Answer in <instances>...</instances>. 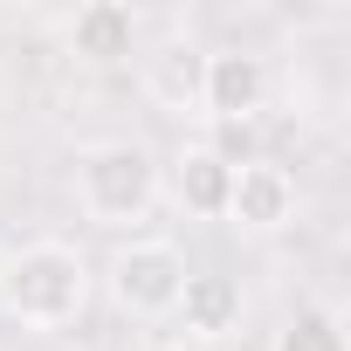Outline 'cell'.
<instances>
[{
  "label": "cell",
  "mask_w": 351,
  "mask_h": 351,
  "mask_svg": "<svg viewBox=\"0 0 351 351\" xmlns=\"http://www.w3.org/2000/svg\"><path fill=\"white\" fill-rule=\"evenodd\" d=\"M241 317H248V296H241L234 276H221V269H186V289H180V303H172V324H180L186 337H200V344L234 337Z\"/></svg>",
  "instance_id": "8992f818"
},
{
  "label": "cell",
  "mask_w": 351,
  "mask_h": 351,
  "mask_svg": "<svg viewBox=\"0 0 351 351\" xmlns=\"http://www.w3.org/2000/svg\"><path fill=\"white\" fill-rule=\"evenodd\" d=\"M104 289L110 303L131 317V324H172V303L186 289V255L180 241H158V234H131L117 241L110 269H104Z\"/></svg>",
  "instance_id": "3957f363"
},
{
  "label": "cell",
  "mask_w": 351,
  "mask_h": 351,
  "mask_svg": "<svg viewBox=\"0 0 351 351\" xmlns=\"http://www.w3.org/2000/svg\"><path fill=\"white\" fill-rule=\"evenodd\" d=\"M276 97V76L255 49H207L200 56V117L214 124H255Z\"/></svg>",
  "instance_id": "277c9868"
},
{
  "label": "cell",
  "mask_w": 351,
  "mask_h": 351,
  "mask_svg": "<svg viewBox=\"0 0 351 351\" xmlns=\"http://www.w3.org/2000/svg\"><path fill=\"white\" fill-rule=\"evenodd\" d=\"M69 56H83L90 69H117L138 56V14L124 0H90L69 21Z\"/></svg>",
  "instance_id": "ba28073f"
},
{
  "label": "cell",
  "mask_w": 351,
  "mask_h": 351,
  "mask_svg": "<svg viewBox=\"0 0 351 351\" xmlns=\"http://www.w3.org/2000/svg\"><path fill=\"white\" fill-rule=\"evenodd\" d=\"M69 351H83V344H69Z\"/></svg>",
  "instance_id": "7c38bea8"
},
{
  "label": "cell",
  "mask_w": 351,
  "mask_h": 351,
  "mask_svg": "<svg viewBox=\"0 0 351 351\" xmlns=\"http://www.w3.org/2000/svg\"><path fill=\"white\" fill-rule=\"evenodd\" d=\"M228 221L248 228V234H276L296 221V180L269 158H248L234 165V186H228Z\"/></svg>",
  "instance_id": "5b68a950"
},
{
  "label": "cell",
  "mask_w": 351,
  "mask_h": 351,
  "mask_svg": "<svg viewBox=\"0 0 351 351\" xmlns=\"http://www.w3.org/2000/svg\"><path fill=\"white\" fill-rule=\"evenodd\" d=\"M228 186H234V158L221 145H180L172 158V200L193 221H228Z\"/></svg>",
  "instance_id": "52a82bcc"
},
{
  "label": "cell",
  "mask_w": 351,
  "mask_h": 351,
  "mask_svg": "<svg viewBox=\"0 0 351 351\" xmlns=\"http://www.w3.org/2000/svg\"><path fill=\"white\" fill-rule=\"evenodd\" d=\"M276 351H344V324H337V310H303V317L276 337Z\"/></svg>",
  "instance_id": "30bf717a"
},
{
  "label": "cell",
  "mask_w": 351,
  "mask_h": 351,
  "mask_svg": "<svg viewBox=\"0 0 351 351\" xmlns=\"http://www.w3.org/2000/svg\"><path fill=\"white\" fill-rule=\"evenodd\" d=\"M69 186H76V214L90 228L124 234L158 207V158L138 138H104V145L76 152V180Z\"/></svg>",
  "instance_id": "7a4b0ae2"
},
{
  "label": "cell",
  "mask_w": 351,
  "mask_h": 351,
  "mask_svg": "<svg viewBox=\"0 0 351 351\" xmlns=\"http://www.w3.org/2000/svg\"><path fill=\"white\" fill-rule=\"evenodd\" d=\"M145 90L165 104V110H200V49H186V42H165L158 56H152V69H145Z\"/></svg>",
  "instance_id": "9c48e42d"
},
{
  "label": "cell",
  "mask_w": 351,
  "mask_h": 351,
  "mask_svg": "<svg viewBox=\"0 0 351 351\" xmlns=\"http://www.w3.org/2000/svg\"><path fill=\"white\" fill-rule=\"evenodd\" d=\"M90 262L69 241H21L14 255H0V317H14L21 330H69L90 310Z\"/></svg>",
  "instance_id": "6da1fadb"
},
{
  "label": "cell",
  "mask_w": 351,
  "mask_h": 351,
  "mask_svg": "<svg viewBox=\"0 0 351 351\" xmlns=\"http://www.w3.org/2000/svg\"><path fill=\"white\" fill-rule=\"evenodd\" d=\"M138 351H186V344H138Z\"/></svg>",
  "instance_id": "8fae6325"
}]
</instances>
